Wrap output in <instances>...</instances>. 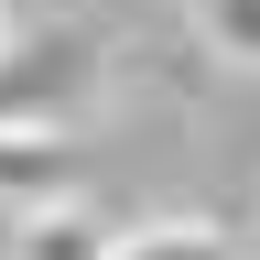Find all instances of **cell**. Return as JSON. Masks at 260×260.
<instances>
[{"label": "cell", "instance_id": "cell-1", "mask_svg": "<svg viewBox=\"0 0 260 260\" xmlns=\"http://www.w3.org/2000/svg\"><path fill=\"white\" fill-rule=\"evenodd\" d=\"M87 98H98L87 32H11L0 44V130H65Z\"/></svg>", "mask_w": 260, "mask_h": 260}, {"label": "cell", "instance_id": "cell-2", "mask_svg": "<svg viewBox=\"0 0 260 260\" xmlns=\"http://www.w3.org/2000/svg\"><path fill=\"white\" fill-rule=\"evenodd\" d=\"M119 239L130 228H109L98 206H32V217H11V260H119Z\"/></svg>", "mask_w": 260, "mask_h": 260}, {"label": "cell", "instance_id": "cell-3", "mask_svg": "<svg viewBox=\"0 0 260 260\" xmlns=\"http://www.w3.org/2000/svg\"><path fill=\"white\" fill-rule=\"evenodd\" d=\"M0 195H11V217L65 206V141L54 130H0Z\"/></svg>", "mask_w": 260, "mask_h": 260}, {"label": "cell", "instance_id": "cell-4", "mask_svg": "<svg viewBox=\"0 0 260 260\" xmlns=\"http://www.w3.org/2000/svg\"><path fill=\"white\" fill-rule=\"evenodd\" d=\"M119 260H239V249H228L206 217H152V228L119 239Z\"/></svg>", "mask_w": 260, "mask_h": 260}, {"label": "cell", "instance_id": "cell-5", "mask_svg": "<svg viewBox=\"0 0 260 260\" xmlns=\"http://www.w3.org/2000/svg\"><path fill=\"white\" fill-rule=\"evenodd\" d=\"M195 32L228 65H260V0H195Z\"/></svg>", "mask_w": 260, "mask_h": 260}, {"label": "cell", "instance_id": "cell-6", "mask_svg": "<svg viewBox=\"0 0 260 260\" xmlns=\"http://www.w3.org/2000/svg\"><path fill=\"white\" fill-rule=\"evenodd\" d=\"M0 44H11V0H0Z\"/></svg>", "mask_w": 260, "mask_h": 260}]
</instances>
